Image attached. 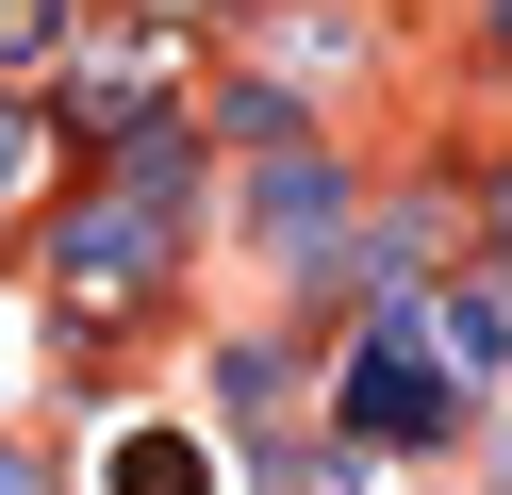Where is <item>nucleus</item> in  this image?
Wrapping results in <instances>:
<instances>
[{
	"label": "nucleus",
	"mask_w": 512,
	"mask_h": 495,
	"mask_svg": "<svg viewBox=\"0 0 512 495\" xmlns=\"http://www.w3.org/2000/svg\"><path fill=\"white\" fill-rule=\"evenodd\" d=\"M34 33H50V0H0V66H17V50H34Z\"/></svg>",
	"instance_id": "2"
},
{
	"label": "nucleus",
	"mask_w": 512,
	"mask_h": 495,
	"mask_svg": "<svg viewBox=\"0 0 512 495\" xmlns=\"http://www.w3.org/2000/svg\"><path fill=\"white\" fill-rule=\"evenodd\" d=\"M34 182V116H17V99H0V198Z\"/></svg>",
	"instance_id": "1"
}]
</instances>
